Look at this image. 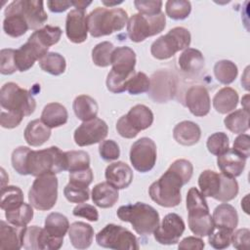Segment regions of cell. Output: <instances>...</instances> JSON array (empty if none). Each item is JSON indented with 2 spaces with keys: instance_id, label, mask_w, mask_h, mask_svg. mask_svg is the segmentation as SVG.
I'll use <instances>...</instances> for the list:
<instances>
[{
  "instance_id": "6da1fadb",
  "label": "cell",
  "mask_w": 250,
  "mask_h": 250,
  "mask_svg": "<svg viewBox=\"0 0 250 250\" xmlns=\"http://www.w3.org/2000/svg\"><path fill=\"white\" fill-rule=\"evenodd\" d=\"M193 166L187 159L175 160L166 172L148 188L150 198L158 205L171 208L182 201L181 188L191 179Z\"/></svg>"
},
{
  "instance_id": "7a4b0ae2",
  "label": "cell",
  "mask_w": 250,
  "mask_h": 250,
  "mask_svg": "<svg viewBox=\"0 0 250 250\" xmlns=\"http://www.w3.org/2000/svg\"><path fill=\"white\" fill-rule=\"evenodd\" d=\"M136 54L127 46L117 47L111 55L112 68L106 77L108 91L119 94L127 91V83L134 76L136 65Z\"/></svg>"
},
{
  "instance_id": "3957f363",
  "label": "cell",
  "mask_w": 250,
  "mask_h": 250,
  "mask_svg": "<svg viewBox=\"0 0 250 250\" xmlns=\"http://www.w3.org/2000/svg\"><path fill=\"white\" fill-rule=\"evenodd\" d=\"M66 170L65 152L58 146L40 150L29 149L25 159V175L38 177L45 174H58Z\"/></svg>"
},
{
  "instance_id": "277c9868",
  "label": "cell",
  "mask_w": 250,
  "mask_h": 250,
  "mask_svg": "<svg viewBox=\"0 0 250 250\" xmlns=\"http://www.w3.org/2000/svg\"><path fill=\"white\" fill-rule=\"evenodd\" d=\"M187 209L188 228L192 233L203 237L214 231L215 225L205 196L196 188H190L187 193Z\"/></svg>"
},
{
  "instance_id": "5b68a950",
  "label": "cell",
  "mask_w": 250,
  "mask_h": 250,
  "mask_svg": "<svg viewBox=\"0 0 250 250\" xmlns=\"http://www.w3.org/2000/svg\"><path fill=\"white\" fill-rule=\"evenodd\" d=\"M127 22L128 14L121 8L97 7L87 16L88 31L96 38L119 31Z\"/></svg>"
},
{
  "instance_id": "8992f818",
  "label": "cell",
  "mask_w": 250,
  "mask_h": 250,
  "mask_svg": "<svg viewBox=\"0 0 250 250\" xmlns=\"http://www.w3.org/2000/svg\"><path fill=\"white\" fill-rule=\"evenodd\" d=\"M117 217L132 225L134 230L140 235H149L159 225V214L150 205L136 202L120 206L116 212Z\"/></svg>"
},
{
  "instance_id": "52a82bcc",
  "label": "cell",
  "mask_w": 250,
  "mask_h": 250,
  "mask_svg": "<svg viewBox=\"0 0 250 250\" xmlns=\"http://www.w3.org/2000/svg\"><path fill=\"white\" fill-rule=\"evenodd\" d=\"M0 104L4 110L14 111L23 116L31 115L36 102L31 93L14 82L5 83L0 90Z\"/></svg>"
},
{
  "instance_id": "ba28073f",
  "label": "cell",
  "mask_w": 250,
  "mask_h": 250,
  "mask_svg": "<svg viewBox=\"0 0 250 250\" xmlns=\"http://www.w3.org/2000/svg\"><path fill=\"white\" fill-rule=\"evenodd\" d=\"M191 36L187 28L176 26L152 42L150 53L157 60H167L177 52L188 48Z\"/></svg>"
},
{
  "instance_id": "9c48e42d",
  "label": "cell",
  "mask_w": 250,
  "mask_h": 250,
  "mask_svg": "<svg viewBox=\"0 0 250 250\" xmlns=\"http://www.w3.org/2000/svg\"><path fill=\"white\" fill-rule=\"evenodd\" d=\"M58 199V179L56 174H45L36 177L29 191L30 205L40 211L52 209Z\"/></svg>"
},
{
  "instance_id": "30bf717a",
  "label": "cell",
  "mask_w": 250,
  "mask_h": 250,
  "mask_svg": "<svg viewBox=\"0 0 250 250\" xmlns=\"http://www.w3.org/2000/svg\"><path fill=\"white\" fill-rule=\"evenodd\" d=\"M166 25V17L164 13L155 16H146L143 14H134L127 22V33L131 41L139 43L147 37L160 33Z\"/></svg>"
},
{
  "instance_id": "8fae6325",
  "label": "cell",
  "mask_w": 250,
  "mask_h": 250,
  "mask_svg": "<svg viewBox=\"0 0 250 250\" xmlns=\"http://www.w3.org/2000/svg\"><path fill=\"white\" fill-rule=\"evenodd\" d=\"M153 122V113L145 104H136L127 114L121 116L116 122L118 134L125 139L135 138L140 131L146 130Z\"/></svg>"
},
{
  "instance_id": "7c38bea8",
  "label": "cell",
  "mask_w": 250,
  "mask_h": 250,
  "mask_svg": "<svg viewBox=\"0 0 250 250\" xmlns=\"http://www.w3.org/2000/svg\"><path fill=\"white\" fill-rule=\"evenodd\" d=\"M97 243L104 247L116 250H138L140 248L137 237L127 229L108 224L96 234Z\"/></svg>"
},
{
  "instance_id": "4fadbf2b",
  "label": "cell",
  "mask_w": 250,
  "mask_h": 250,
  "mask_svg": "<svg viewBox=\"0 0 250 250\" xmlns=\"http://www.w3.org/2000/svg\"><path fill=\"white\" fill-rule=\"evenodd\" d=\"M149 98L158 104L168 103L174 99L178 88V76L175 71L167 68L158 69L149 78Z\"/></svg>"
},
{
  "instance_id": "5bb4252c",
  "label": "cell",
  "mask_w": 250,
  "mask_h": 250,
  "mask_svg": "<svg viewBox=\"0 0 250 250\" xmlns=\"http://www.w3.org/2000/svg\"><path fill=\"white\" fill-rule=\"evenodd\" d=\"M156 157V145L149 138L143 137L131 146L130 161L138 172L146 173L150 171L155 165Z\"/></svg>"
},
{
  "instance_id": "9a60e30c",
  "label": "cell",
  "mask_w": 250,
  "mask_h": 250,
  "mask_svg": "<svg viewBox=\"0 0 250 250\" xmlns=\"http://www.w3.org/2000/svg\"><path fill=\"white\" fill-rule=\"evenodd\" d=\"M108 126L101 118L84 121L74 131L73 139L77 146H86L101 143L107 136Z\"/></svg>"
},
{
  "instance_id": "2e32d148",
  "label": "cell",
  "mask_w": 250,
  "mask_h": 250,
  "mask_svg": "<svg viewBox=\"0 0 250 250\" xmlns=\"http://www.w3.org/2000/svg\"><path fill=\"white\" fill-rule=\"evenodd\" d=\"M186 226L182 217L176 213H169L154 229V239L163 245L176 244L183 235Z\"/></svg>"
},
{
  "instance_id": "e0dca14e",
  "label": "cell",
  "mask_w": 250,
  "mask_h": 250,
  "mask_svg": "<svg viewBox=\"0 0 250 250\" xmlns=\"http://www.w3.org/2000/svg\"><path fill=\"white\" fill-rule=\"evenodd\" d=\"M49 48L39 43L32 35L29 36L26 43L21 45L15 53V62L19 71L23 72L31 68L36 61L41 60Z\"/></svg>"
},
{
  "instance_id": "ac0fdd59",
  "label": "cell",
  "mask_w": 250,
  "mask_h": 250,
  "mask_svg": "<svg viewBox=\"0 0 250 250\" xmlns=\"http://www.w3.org/2000/svg\"><path fill=\"white\" fill-rule=\"evenodd\" d=\"M16 7L26 20L29 29H39L48 20L41 0H15Z\"/></svg>"
},
{
  "instance_id": "d6986e66",
  "label": "cell",
  "mask_w": 250,
  "mask_h": 250,
  "mask_svg": "<svg viewBox=\"0 0 250 250\" xmlns=\"http://www.w3.org/2000/svg\"><path fill=\"white\" fill-rule=\"evenodd\" d=\"M65 33L69 41L80 44L87 39L88 25L85 11L73 9L68 12L65 20Z\"/></svg>"
},
{
  "instance_id": "ffe728a7",
  "label": "cell",
  "mask_w": 250,
  "mask_h": 250,
  "mask_svg": "<svg viewBox=\"0 0 250 250\" xmlns=\"http://www.w3.org/2000/svg\"><path fill=\"white\" fill-rule=\"evenodd\" d=\"M186 105L189 111L198 117L205 116L209 113L211 102L208 90L202 85H194L188 89L185 96Z\"/></svg>"
},
{
  "instance_id": "44dd1931",
  "label": "cell",
  "mask_w": 250,
  "mask_h": 250,
  "mask_svg": "<svg viewBox=\"0 0 250 250\" xmlns=\"http://www.w3.org/2000/svg\"><path fill=\"white\" fill-rule=\"evenodd\" d=\"M4 14L3 30L8 36L17 38L22 36L29 29L26 20L18 10L14 1L6 7Z\"/></svg>"
},
{
  "instance_id": "7402d4cb",
  "label": "cell",
  "mask_w": 250,
  "mask_h": 250,
  "mask_svg": "<svg viewBox=\"0 0 250 250\" xmlns=\"http://www.w3.org/2000/svg\"><path fill=\"white\" fill-rule=\"evenodd\" d=\"M104 176L106 182L117 189L128 188L133 180V171L131 167L123 161H117L109 164L105 168Z\"/></svg>"
},
{
  "instance_id": "603a6c76",
  "label": "cell",
  "mask_w": 250,
  "mask_h": 250,
  "mask_svg": "<svg viewBox=\"0 0 250 250\" xmlns=\"http://www.w3.org/2000/svg\"><path fill=\"white\" fill-rule=\"evenodd\" d=\"M26 227V226H25ZM25 227H18L9 222H0V249L19 250L22 247V236Z\"/></svg>"
},
{
  "instance_id": "cb8c5ba5",
  "label": "cell",
  "mask_w": 250,
  "mask_h": 250,
  "mask_svg": "<svg viewBox=\"0 0 250 250\" xmlns=\"http://www.w3.org/2000/svg\"><path fill=\"white\" fill-rule=\"evenodd\" d=\"M245 164L246 159L232 148H229L225 153L218 155L217 158V165L221 172L231 178L240 176L245 168Z\"/></svg>"
},
{
  "instance_id": "d4e9b609",
  "label": "cell",
  "mask_w": 250,
  "mask_h": 250,
  "mask_svg": "<svg viewBox=\"0 0 250 250\" xmlns=\"http://www.w3.org/2000/svg\"><path fill=\"white\" fill-rule=\"evenodd\" d=\"M201 137L200 127L188 120L178 123L173 129L174 140L182 146H193L198 143Z\"/></svg>"
},
{
  "instance_id": "484cf974",
  "label": "cell",
  "mask_w": 250,
  "mask_h": 250,
  "mask_svg": "<svg viewBox=\"0 0 250 250\" xmlns=\"http://www.w3.org/2000/svg\"><path fill=\"white\" fill-rule=\"evenodd\" d=\"M68 236L72 246L76 249L89 248L93 242L94 229L84 222H74L69 226Z\"/></svg>"
},
{
  "instance_id": "4316f807",
  "label": "cell",
  "mask_w": 250,
  "mask_h": 250,
  "mask_svg": "<svg viewBox=\"0 0 250 250\" xmlns=\"http://www.w3.org/2000/svg\"><path fill=\"white\" fill-rule=\"evenodd\" d=\"M213 222L215 228L232 230L237 227L238 215L236 209L228 203L218 205L213 212Z\"/></svg>"
},
{
  "instance_id": "83f0119b",
  "label": "cell",
  "mask_w": 250,
  "mask_h": 250,
  "mask_svg": "<svg viewBox=\"0 0 250 250\" xmlns=\"http://www.w3.org/2000/svg\"><path fill=\"white\" fill-rule=\"evenodd\" d=\"M92 200L98 207L110 208L118 200V189L113 188L107 182L97 184L92 189Z\"/></svg>"
},
{
  "instance_id": "f1b7e54d",
  "label": "cell",
  "mask_w": 250,
  "mask_h": 250,
  "mask_svg": "<svg viewBox=\"0 0 250 250\" xmlns=\"http://www.w3.org/2000/svg\"><path fill=\"white\" fill-rule=\"evenodd\" d=\"M25 142L31 146H40L47 142L51 136V128L41 119L30 121L23 132Z\"/></svg>"
},
{
  "instance_id": "f546056e",
  "label": "cell",
  "mask_w": 250,
  "mask_h": 250,
  "mask_svg": "<svg viewBox=\"0 0 250 250\" xmlns=\"http://www.w3.org/2000/svg\"><path fill=\"white\" fill-rule=\"evenodd\" d=\"M68 113L64 105L59 103L47 104L41 113V120L50 128H57L67 122Z\"/></svg>"
},
{
  "instance_id": "4dcf8cb0",
  "label": "cell",
  "mask_w": 250,
  "mask_h": 250,
  "mask_svg": "<svg viewBox=\"0 0 250 250\" xmlns=\"http://www.w3.org/2000/svg\"><path fill=\"white\" fill-rule=\"evenodd\" d=\"M202 53L194 48H187L179 57L180 68L188 74H196L204 67Z\"/></svg>"
},
{
  "instance_id": "1f68e13d",
  "label": "cell",
  "mask_w": 250,
  "mask_h": 250,
  "mask_svg": "<svg viewBox=\"0 0 250 250\" xmlns=\"http://www.w3.org/2000/svg\"><path fill=\"white\" fill-rule=\"evenodd\" d=\"M238 104V94L230 87L220 89L213 98V106L217 112L226 114L232 111Z\"/></svg>"
},
{
  "instance_id": "d6a6232c",
  "label": "cell",
  "mask_w": 250,
  "mask_h": 250,
  "mask_svg": "<svg viewBox=\"0 0 250 250\" xmlns=\"http://www.w3.org/2000/svg\"><path fill=\"white\" fill-rule=\"evenodd\" d=\"M72 108L76 117L83 122L96 118L99 111L97 102L88 95L77 96L73 101Z\"/></svg>"
},
{
  "instance_id": "836d02e7",
  "label": "cell",
  "mask_w": 250,
  "mask_h": 250,
  "mask_svg": "<svg viewBox=\"0 0 250 250\" xmlns=\"http://www.w3.org/2000/svg\"><path fill=\"white\" fill-rule=\"evenodd\" d=\"M68 219L58 212L50 213L45 219V230L54 237L63 238L69 229Z\"/></svg>"
},
{
  "instance_id": "e575fe53",
  "label": "cell",
  "mask_w": 250,
  "mask_h": 250,
  "mask_svg": "<svg viewBox=\"0 0 250 250\" xmlns=\"http://www.w3.org/2000/svg\"><path fill=\"white\" fill-rule=\"evenodd\" d=\"M198 186L204 196L215 198L220 190V174L213 170H204L198 177Z\"/></svg>"
},
{
  "instance_id": "d590c367",
  "label": "cell",
  "mask_w": 250,
  "mask_h": 250,
  "mask_svg": "<svg viewBox=\"0 0 250 250\" xmlns=\"http://www.w3.org/2000/svg\"><path fill=\"white\" fill-rule=\"evenodd\" d=\"M249 110L237 109L227 115L224 119L225 126L234 134H242L249 129Z\"/></svg>"
},
{
  "instance_id": "8d00e7d4",
  "label": "cell",
  "mask_w": 250,
  "mask_h": 250,
  "mask_svg": "<svg viewBox=\"0 0 250 250\" xmlns=\"http://www.w3.org/2000/svg\"><path fill=\"white\" fill-rule=\"evenodd\" d=\"M23 192L16 186H4L1 188L0 207L2 210H12L23 203Z\"/></svg>"
},
{
  "instance_id": "74e56055",
  "label": "cell",
  "mask_w": 250,
  "mask_h": 250,
  "mask_svg": "<svg viewBox=\"0 0 250 250\" xmlns=\"http://www.w3.org/2000/svg\"><path fill=\"white\" fill-rule=\"evenodd\" d=\"M38 62L41 69L52 75H61L66 67L65 59L56 52H48Z\"/></svg>"
},
{
  "instance_id": "f35d334b",
  "label": "cell",
  "mask_w": 250,
  "mask_h": 250,
  "mask_svg": "<svg viewBox=\"0 0 250 250\" xmlns=\"http://www.w3.org/2000/svg\"><path fill=\"white\" fill-rule=\"evenodd\" d=\"M214 75L216 79L225 85L232 83L238 73L237 66L234 62L229 60H222L215 63L214 65Z\"/></svg>"
},
{
  "instance_id": "ab89813d",
  "label": "cell",
  "mask_w": 250,
  "mask_h": 250,
  "mask_svg": "<svg viewBox=\"0 0 250 250\" xmlns=\"http://www.w3.org/2000/svg\"><path fill=\"white\" fill-rule=\"evenodd\" d=\"M5 217L7 221L14 226L25 227L33 218V209L30 204L23 202L15 209L5 211Z\"/></svg>"
},
{
  "instance_id": "60d3db41",
  "label": "cell",
  "mask_w": 250,
  "mask_h": 250,
  "mask_svg": "<svg viewBox=\"0 0 250 250\" xmlns=\"http://www.w3.org/2000/svg\"><path fill=\"white\" fill-rule=\"evenodd\" d=\"M62 33V31L61 27L47 24L35 30L31 35L43 46L50 48L60 41Z\"/></svg>"
},
{
  "instance_id": "b9f144b4",
  "label": "cell",
  "mask_w": 250,
  "mask_h": 250,
  "mask_svg": "<svg viewBox=\"0 0 250 250\" xmlns=\"http://www.w3.org/2000/svg\"><path fill=\"white\" fill-rule=\"evenodd\" d=\"M115 47L108 41L97 44L92 50V61L100 67H106L111 64V55Z\"/></svg>"
},
{
  "instance_id": "7bdbcfd3",
  "label": "cell",
  "mask_w": 250,
  "mask_h": 250,
  "mask_svg": "<svg viewBox=\"0 0 250 250\" xmlns=\"http://www.w3.org/2000/svg\"><path fill=\"white\" fill-rule=\"evenodd\" d=\"M65 157L66 170L69 173L90 168V156L84 150L65 151Z\"/></svg>"
},
{
  "instance_id": "ee69618b",
  "label": "cell",
  "mask_w": 250,
  "mask_h": 250,
  "mask_svg": "<svg viewBox=\"0 0 250 250\" xmlns=\"http://www.w3.org/2000/svg\"><path fill=\"white\" fill-rule=\"evenodd\" d=\"M166 15L175 21L187 19L191 12V4L186 0H169L165 4Z\"/></svg>"
},
{
  "instance_id": "f6af8a7d",
  "label": "cell",
  "mask_w": 250,
  "mask_h": 250,
  "mask_svg": "<svg viewBox=\"0 0 250 250\" xmlns=\"http://www.w3.org/2000/svg\"><path fill=\"white\" fill-rule=\"evenodd\" d=\"M221 186L220 190L215 197L216 200L221 202H228L236 197L238 193V184L234 178L229 177L223 173L220 174Z\"/></svg>"
},
{
  "instance_id": "bcb514c9",
  "label": "cell",
  "mask_w": 250,
  "mask_h": 250,
  "mask_svg": "<svg viewBox=\"0 0 250 250\" xmlns=\"http://www.w3.org/2000/svg\"><path fill=\"white\" fill-rule=\"evenodd\" d=\"M208 151L214 155H221L229 148V137L224 132H217L212 134L206 143Z\"/></svg>"
},
{
  "instance_id": "7dc6e473",
  "label": "cell",
  "mask_w": 250,
  "mask_h": 250,
  "mask_svg": "<svg viewBox=\"0 0 250 250\" xmlns=\"http://www.w3.org/2000/svg\"><path fill=\"white\" fill-rule=\"evenodd\" d=\"M150 81L147 75L144 72H136L127 83V91L131 95H139L148 92Z\"/></svg>"
},
{
  "instance_id": "c3c4849f",
  "label": "cell",
  "mask_w": 250,
  "mask_h": 250,
  "mask_svg": "<svg viewBox=\"0 0 250 250\" xmlns=\"http://www.w3.org/2000/svg\"><path fill=\"white\" fill-rule=\"evenodd\" d=\"M63 194L65 198L71 203H83L90 197V191L88 188L75 186L70 183L64 187Z\"/></svg>"
},
{
  "instance_id": "681fc988",
  "label": "cell",
  "mask_w": 250,
  "mask_h": 250,
  "mask_svg": "<svg viewBox=\"0 0 250 250\" xmlns=\"http://www.w3.org/2000/svg\"><path fill=\"white\" fill-rule=\"evenodd\" d=\"M232 232V230L218 229L217 232L213 231L210 235H208V242L215 249L228 248L231 243Z\"/></svg>"
},
{
  "instance_id": "f907efd6",
  "label": "cell",
  "mask_w": 250,
  "mask_h": 250,
  "mask_svg": "<svg viewBox=\"0 0 250 250\" xmlns=\"http://www.w3.org/2000/svg\"><path fill=\"white\" fill-rule=\"evenodd\" d=\"M15 53L14 49H2L0 52V72L4 75L13 74L18 70L16 62H15Z\"/></svg>"
},
{
  "instance_id": "816d5d0a",
  "label": "cell",
  "mask_w": 250,
  "mask_h": 250,
  "mask_svg": "<svg viewBox=\"0 0 250 250\" xmlns=\"http://www.w3.org/2000/svg\"><path fill=\"white\" fill-rule=\"evenodd\" d=\"M99 152L104 161H113L120 156V148L113 140H104L100 143Z\"/></svg>"
},
{
  "instance_id": "f5cc1de1",
  "label": "cell",
  "mask_w": 250,
  "mask_h": 250,
  "mask_svg": "<svg viewBox=\"0 0 250 250\" xmlns=\"http://www.w3.org/2000/svg\"><path fill=\"white\" fill-rule=\"evenodd\" d=\"M42 228L38 226L25 227L22 236V247L28 250L38 249V240Z\"/></svg>"
},
{
  "instance_id": "db71d44e",
  "label": "cell",
  "mask_w": 250,
  "mask_h": 250,
  "mask_svg": "<svg viewBox=\"0 0 250 250\" xmlns=\"http://www.w3.org/2000/svg\"><path fill=\"white\" fill-rule=\"evenodd\" d=\"M30 148L28 146H18L12 152V166L20 175H25V159Z\"/></svg>"
},
{
  "instance_id": "11a10c76",
  "label": "cell",
  "mask_w": 250,
  "mask_h": 250,
  "mask_svg": "<svg viewBox=\"0 0 250 250\" xmlns=\"http://www.w3.org/2000/svg\"><path fill=\"white\" fill-rule=\"evenodd\" d=\"M162 1L159 0H136L134 1V5L136 9L140 12V14L146 16H155L161 13Z\"/></svg>"
},
{
  "instance_id": "9f6ffc18",
  "label": "cell",
  "mask_w": 250,
  "mask_h": 250,
  "mask_svg": "<svg viewBox=\"0 0 250 250\" xmlns=\"http://www.w3.org/2000/svg\"><path fill=\"white\" fill-rule=\"evenodd\" d=\"M68 178L70 184L83 188H88L94 179V175L92 169L88 168L85 170L70 172Z\"/></svg>"
},
{
  "instance_id": "6f0895ef",
  "label": "cell",
  "mask_w": 250,
  "mask_h": 250,
  "mask_svg": "<svg viewBox=\"0 0 250 250\" xmlns=\"http://www.w3.org/2000/svg\"><path fill=\"white\" fill-rule=\"evenodd\" d=\"M72 214L75 217H82L91 222H97L99 220V213L96 207L87 203H80L73 208Z\"/></svg>"
},
{
  "instance_id": "680465c9",
  "label": "cell",
  "mask_w": 250,
  "mask_h": 250,
  "mask_svg": "<svg viewBox=\"0 0 250 250\" xmlns=\"http://www.w3.org/2000/svg\"><path fill=\"white\" fill-rule=\"evenodd\" d=\"M231 243L234 248L238 250H246L249 248L250 243V230L246 228L239 229L232 232Z\"/></svg>"
},
{
  "instance_id": "91938a15",
  "label": "cell",
  "mask_w": 250,
  "mask_h": 250,
  "mask_svg": "<svg viewBox=\"0 0 250 250\" xmlns=\"http://www.w3.org/2000/svg\"><path fill=\"white\" fill-rule=\"evenodd\" d=\"M23 117L24 116L20 113L2 109L0 115V125L6 129H12L19 126Z\"/></svg>"
},
{
  "instance_id": "94428289",
  "label": "cell",
  "mask_w": 250,
  "mask_h": 250,
  "mask_svg": "<svg viewBox=\"0 0 250 250\" xmlns=\"http://www.w3.org/2000/svg\"><path fill=\"white\" fill-rule=\"evenodd\" d=\"M250 137L247 134H240L238 137L235 138L233 142L232 149L236 151L239 155L247 159L250 154Z\"/></svg>"
},
{
  "instance_id": "6125c7cd",
  "label": "cell",
  "mask_w": 250,
  "mask_h": 250,
  "mask_svg": "<svg viewBox=\"0 0 250 250\" xmlns=\"http://www.w3.org/2000/svg\"><path fill=\"white\" fill-rule=\"evenodd\" d=\"M204 246L205 243L200 237L188 236L179 243L178 248L183 250H201L204 248Z\"/></svg>"
},
{
  "instance_id": "be15d7a7",
  "label": "cell",
  "mask_w": 250,
  "mask_h": 250,
  "mask_svg": "<svg viewBox=\"0 0 250 250\" xmlns=\"http://www.w3.org/2000/svg\"><path fill=\"white\" fill-rule=\"evenodd\" d=\"M47 6L49 10L53 13H62L67 10L72 6L71 1H62V0H49L47 1Z\"/></svg>"
},
{
  "instance_id": "e7e4bbea",
  "label": "cell",
  "mask_w": 250,
  "mask_h": 250,
  "mask_svg": "<svg viewBox=\"0 0 250 250\" xmlns=\"http://www.w3.org/2000/svg\"><path fill=\"white\" fill-rule=\"evenodd\" d=\"M92 3V1H81V0H76V1H71L72 6L75 7V9L85 11L86 8Z\"/></svg>"
},
{
  "instance_id": "03108f58",
  "label": "cell",
  "mask_w": 250,
  "mask_h": 250,
  "mask_svg": "<svg viewBox=\"0 0 250 250\" xmlns=\"http://www.w3.org/2000/svg\"><path fill=\"white\" fill-rule=\"evenodd\" d=\"M122 2H123V1H104V0H103V1H102V3H103L104 5H105V6H108L109 8H111V7L115 6V5L121 4Z\"/></svg>"
},
{
  "instance_id": "003e7915",
  "label": "cell",
  "mask_w": 250,
  "mask_h": 250,
  "mask_svg": "<svg viewBox=\"0 0 250 250\" xmlns=\"http://www.w3.org/2000/svg\"><path fill=\"white\" fill-rule=\"evenodd\" d=\"M248 98H249V96H248V95H246V96L242 99V102H241V104H242V103H243V104H245L244 109H246V110H249V106H248Z\"/></svg>"
}]
</instances>
